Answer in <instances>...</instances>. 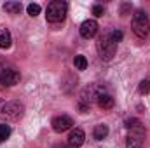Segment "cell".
Here are the masks:
<instances>
[{
	"label": "cell",
	"instance_id": "obj_18",
	"mask_svg": "<svg viewBox=\"0 0 150 148\" xmlns=\"http://www.w3.org/2000/svg\"><path fill=\"white\" fill-rule=\"evenodd\" d=\"M138 89H140V92H142V94H149V92H150V80H149V78L142 80V82H140V85H138Z\"/></svg>",
	"mask_w": 150,
	"mask_h": 148
},
{
	"label": "cell",
	"instance_id": "obj_9",
	"mask_svg": "<svg viewBox=\"0 0 150 148\" xmlns=\"http://www.w3.org/2000/svg\"><path fill=\"white\" fill-rule=\"evenodd\" d=\"M98 33V23L94 19H86L80 25V35L82 38H93Z\"/></svg>",
	"mask_w": 150,
	"mask_h": 148
},
{
	"label": "cell",
	"instance_id": "obj_1",
	"mask_svg": "<svg viewBox=\"0 0 150 148\" xmlns=\"http://www.w3.org/2000/svg\"><path fill=\"white\" fill-rule=\"evenodd\" d=\"M103 94H105V87H103V85H100V84L87 85V87L80 92V98H79V106H80V110L86 113V111L89 110L91 103H93L94 99L98 101V98L103 96Z\"/></svg>",
	"mask_w": 150,
	"mask_h": 148
},
{
	"label": "cell",
	"instance_id": "obj_17",
	"mask_svg": "<svg viewBox=\"0 0 150 148\" xmlns=\"http://www.w3.org/2000/svg\"><path fill=\"white\" fill-rule=\"evenodd\" d=\"M26 11H28V14H30L32 18H35V16L40 14V5H38V4H30V5L26 7Z\"/></svg>",
	"mask_w": 150,
	"mask_h": 148
},
{
	"label": "cell",
	"instance_id": "obj_7",
	"mask_svg": "<svg viewBox=\"0 0 150 148\" xmlns=\"http://www.w3.org/2000/svg\"><path fill=\"white\" fill-rule=\"evenodd\" d=\"M72 125H74V120L68 115H59V117L52 118V129L56 132H65V131L72 129Z\"/></svg>",
	"mask_w": 150,
	"mask_h": 148
},
{
	"label": "cell",
	"instance_id": "obj_4",
	"mask_svg": "<svg viewBox=\"0 0 150 148\" xmlns=\"http://www.w3.org/2000/svg\"><path fill=\"white\" fill-rule=\"evenodd\" d=\"M133 33L140 38H145L150 33V21L149 16L143 11H138L133 16Z\"/></svg>",
	"mask_w": 150,
	"mask_h": 148
},
{
	"label": "cell",
	"instance_id": "obj_11",
	"mask_svg": "<svg viewBox=\"0 0 150 148\" xmlns=\"http://www.w3.org/2000/svg\"><path fill=\"white\" fill-rule=\"evenodd\" d=\"M93 136H94V140H98V141L105 140V138L108 136V125H105V124L96 125V127H94V131H93Z\"/></svg>",
	"mask_w": 150,
	"mask_h": 148
},
{
	"label": "cell",
	"instance_id": "obj_15",
	"mask_svg": "<svg viewBox=\"0 0 150 148\" xmlns=\"http://www.w3.org/2000/svg\"><path fill=\"white\" fill-rule=\"evenodd\" d=\"M74 65H75V68H77V70H86V68H87V59H86V56H82V54L75 56Z\"/></svg>",
	"mask_w": 150,
	"mask_h": 148
},
{
	"label": "cell",
	"instance_id": "obj_22",
	"mask_svg": "<svg viewBox=\"0 0 150 148\" xmlns=\"http://www.w3.org/2000/svg\"><path fill=\"white\" fill-rule=\"evenodd\" d=\"M52 148H68V147H65V145H54Z\"/></svg>",
	"mask_w": 150,
	"mask_h": 148
},
{
	"label": "cell",
	"instance_id": "obj_21",
	"mask_svg": "<svg viewBox=\"0 0 150 148\" xmlns=\"http://www.w3.org/2000/svg\"><path fill=\"white\" fill-rule=\"evenodd\" d=\"M103 12H105V9H103V5H94V7H93V14H94L96 18H100V16H103Z\"/></svg>",
	"mask_w": 150,
	"mask_h": 148
},
{
	"label": "cell",
	"instance_id": "obj_13",
	"mask_svg": "<svg viewBox=\"0 0 150 148\" xmlns=\"http://www.w3.org/2000/svg\"><path fill=\"white\" fill-rule=\"evenodd\" d=\"M12 44V37L9 30H0V49H9Z\"/></svg>",
	"mask_w": 150,
	"mask_h": 148
},
{
	"label": "cell",
	"instance_id": "obj_16",
	"mask_svg": "<svg viewBox=\"0 0 150 148\" xmlns=\"http://www.w3.org/2000/svg\"><path fill=\"white\" fill-rule=\"evenodd\" d=\"M9 136H11V127L5 125V124H2L0 125V143H4Z\"/></svg>",
	"mask_w": 150,
	"mask_h": 148
},
{
	"label": "cell",
	"instance_id": "obj_10",
	"mask_svg": "<svg viewBox=\"0 0 150 148\" xmlns=\"http://www.w3.org/2000/svg\"><path fill=\"white\" fill-rule=\"evenodd\" d=\"M84 140H86V134L82 129H74L68 136V148H80L84 145Z\"/></svg>",
	"mask_w": 150,
	"mask_h": 148
},
{
	"label": "cell",
	"instance_id": "obj_12",
	"mask_svg": "<svg viewBox=\"0 0 150 148\" xmlns=\"http://www.w3.org/2000/svg\"><path fill=\"white\" fill-rule=\"evenodd\" d=\"M98 105H100V108H103V110H110L113 108V98L110 94H103V96H100L98 98Z\"/></svg>",
	"mask_w": 150,
	"mask_h": 148
},
{
	"label": "cell",
	"instance_id": "obj_6",
	"mask_svg": "<svg viewBox=\"0 0 150 148\" xmlns=\"http://www.w3.org/2000/svg\"><path fill=\"white\" fill-rule=\"evenodd\" d=\"M19 78H21V75L14 66H9V65L0 66V85L12 87V85H16L19 82Z\"/></svg>",
	"mask_w": 150,
	"mask_h": 148
},
{
	"label": "cell",
	"instance_id": "obj_3",
	"mask_svg": "<svg viewBox=\"0 0 150 148\" xmlns=\"http://www.w3.org/2000/svg\"><path fill=\"white\" fill-rule=\"evenodd\" d=\"M23 105L19 101H4L0 99V118L4 120H18L23 115Z\"/></svg>",
	"mask_w": 150,
	"mask_h": 148
},
{
	"label": "cell",
	"instance_id": "obj_19",
	"mask_svg": "<svg viewBox=\"0 0 150 148\" xmlns=\"http://www.w3.org/2000/svg\"><path fill=\"white\" fill-rule=\"evenodd\" d=\"M127 148H142V140H138L134 136H129L127 138Z\"/></svg>",
	"mask_w": 150,
	"mask_h": 148
},
{
	"label": "cell",
	"instance_id": "obj_14",
	"mask_svg": "<svg viewBox=\"0 0 150 148\" xmlns=\"http://www.w3.org/2000/svg\"><path fill=\"white\" fill-rule=\"evenodd\" d=\"M4 11L9 12V14H19L21 4H19V2H5V4H4Z\"/></svg>",
	"mask_w": 150,
	"mask_h": 148
},
{
	"label": "cell",
	"instance_id": "obj_20",
	"mask_svg": "<svg viewBox=\"0 0 150 148\" xmlns=\"http://www.w3.org/2000/svg\"><path fill=\"white\" fill-rule=\"evenodd\" d=\"M122 37H124V35H122L120 30H113V32H110V38H112L115 44H119V42L122 40Z\"/></svg>",
	"mask_w": 150,
	"mask_h": 148
},
{
	"label": "cell",
	"instance_id": "obj_5",
	"mask_svg": "<svg viewBox=\"0 0 150 148\" xmlns=\"http://www.w3.org/2000/svg\"><path fill=\"white\" fill-rule=\"evenodd\" d=\"M96 47H98L100 58H101V59H105V61L112 59L113 54H115V51H117V44H115L112 38H110V33H107V35H101V37L98 38V44H96Z\"/></svg>",
	"mask_w": 150,
	"mask_h": 148
},
{
	"label": "cell",
	"instance_id": "obj_8",
	"mask_svg": "<svg viewBox=\"0 0 150 148\" xmlns=\"http://www.w3.org/2000/svg\"><path fill=\"white\" fill-rule=\"evenodd\" d=\"M126 127L129 129V136H134V138H138V140H143V138H145V127L142 125L140 120L131 118V120L126 122Z\"/></svg>",
	"mask_w": 150,
	"mask_h": 148
},
{
	"label": "cell",
	"instance_id": "obj_2",
	"mask_svg": "<svg viewBox=\"0 0 150 148\" xmlns=\"http://www.w3.org/2000/svg\"><path fill=\"white\" fill-rule=\"evenodd\" d=\"M67 12H68V5L67 2H61V0H54L47 5L45 9V19L49 23H61L65 18H67Z\"/></svg>",
	"mask_w": 150,
	"mask_h": 148
}]
</instances>
